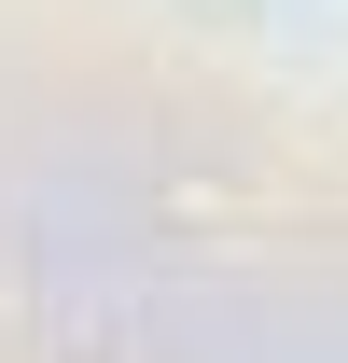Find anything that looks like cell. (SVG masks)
Returning <instances> with one entry per match:
<instances>
[{
	"mask_svg": "<svg viewBox=\"0 0 348 363\" xmlns=\"http://www.w3.org/2000/svg\"><path fill=\"white\" fill-rule=\"evenodd\" d=\"M195 14H251V0H195Z\"/></svg>",
	"mask_w": 348,
	"mask_h": 363,
	"instance_id": "6da1fadb",
	"label": "cell"
}]
</instances>
